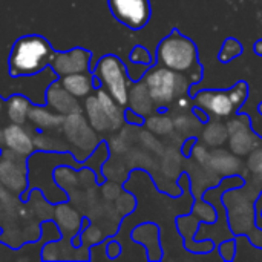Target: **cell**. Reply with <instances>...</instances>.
Wrapping results in <instances>:
<instances>
[{"label":"cell","mask_w":262,"mask_h":262,"mask_svg":"<svg viewBox=\"0 0 262 262\" xmlns=\"http://www.w3.org/2000/svg\"><path fill=\"white\" fill-rule=\"evenodd\" d=\"M66 115L58 112H51L43 107H31L28 120H31L38 129H54L60 127L64 121Z\"/></svg>","instance_id":"obj_16"},{"label":"cell","mask_w":262,"mask_h":262,"mask_svg":"<svg viewBox=\"0 0 262 262\" xmlns=\"http://www.w3.org/2000/svg\"><path fill=\"white\" fill-rule=\"evenodd\" d=\"M97 98L103 107V111L106 112V115L109 117L111 120V124H112V129H118L121 127L123 121H124V111L121 109L123 106L118 104L115 101V98L103 88H100L97 91Z\"/></svg>","instance_id":"obj_14"},{"label":"cell","mask_w":262,"mask_h":262,"mask_svg":"<svg viewBox=\"0 0 262 262\" xmlns=\"http://www.w3.org/2000/svg\"><path fill=\"white\" fill-rule=\"evenodd\" d=\"M218 252L224 261L232 262L235 259V255H236V239H232V238L226 239L223 244H220Z\"/></svg>","instance_id":"obj_21"},{"label":"cell","mask_w":262,"mask_h":262,"mask_svg":"<svg viewBox=\"0 0 262 262\" xmlns=\"http://www.w3.org/2000/svg\"><path fill=\"white\" fill-rule=\"evenodd\" d=\"M60 83L75 98L88 97L92 92L94 86H95L92 75L88 74V72H77V74L64 75V77H61V81Z\"/></svg>","instance_id":"obj_12"},{"label":"cell","mask_w":262,"mask_h":262,"mask_svg":"<svg viewBox=\"0 0 262 262\" xmlns=\"http://www.w3.org/2000/svg\"><path fill=\"white\" fill-rule=\"evenodd\" d=\"M178 220L189 223V229L192 227V230H190V238H192L193 241H196V239H195V235H196V232H198V229H200V227H198L200 221H203V223H206V224H213V223L218 220V212H216L215 207L207 206L204 201H195L193 212L189 213V215H184V216H178Z\"/></svg>","instance_id":"obj_11"},{"label":"cell","mask_w":262,"mask_h":262,"mask_svg":"<svg viewBox=\"0 0 262 262\" xmlns=\"http://www.w3.org/2000/svg\"><path fill=\"white\" fill-rule=\"evenodd\" d=\"M149 127L150 130L157 132V134H167L172 129V121L166 117H155L149 121Z\"/></svg>","instance_id":"obj_22"},{"label":"cell","mask_w":262,"mask_h":262,"mask_svg":"<svg viewBox=\"0 0 262 262\" xmlns=\"http://www.w3.org/2000/svg\"><path fill=\"white\" fill-rule=\"evenodd\" d=\"M130 61L134 64H144V66H152V57H150V52L143 48V46H135L132 51H130V55H129Z\"/></svg>","instance_id":"obj_20"},{"label":"cell","mask_w":262,"mask_h":262,"mask_svg":"<svg viewBox=\"0 0 262 262\" xmlns=\"http://www.w3.org/2000/svg\"><path fill=\"white\" fill-rule=\"evenodd\" d=\"M124 121L129 123V124H134V126H143L144 124V117L129 107V109L124 111Z\"/></svg>","instance_id":"obj_23"},{"label":"cell","mask_w":262,"mask_h":262,"mask_svg":"<svg viewBox=\"0 0 262 262\" xmlns=\"http://www.w3.org/2000/svg\"><path fill=\"white\" fill-rule=\"evenodd\" d=\"M258 112H259V114H261V115H262V101H261V103H259V106H258Z\"/></svg>","instance_id":"obj_26"},{"label":"cell","mask_w":262,"mask_h":262,"mask_svg":"<svg viewBox=\"0 0 262 262\" xmlns=\"http://www.w3.org/2000/svg\"><path fill=\"white\" fill-rule=\"evenodd\" d=\"M255 52H256V55L262 57V38H259V40L255 43Z\"/></svg>","instance_id":"obj_25"},{"label":"cell","mask_w":262,"mask_h":262,"mask_svg":"<svg viewBox=\"0 0 262 262\" xmlns=\"http://www.w3.org/2000/svg\"><path fill=\"white\" fill-rule=\"evenodd\" d=\"M86 114H88V118H89V123L91 126L95 129V130H100V132H104V130H109L112 129V124H111V120L109 117L106 115V112L103 111L97 95L94 97H89L86 100Z\"/></svg>","instance_id":"obj_15"},{"label":"cell","mask_w":262,"mask_h":262,"mask_svg":"<svg viewBox=\"0 0 262 262\" xmlns=\"http://www.w3.org/2000/svg\"><path fill=\"white\" fill-rule=\"evenodd\" d=\"M54 51L40 35H26L15 41L9 55V72L14 77L34 75L51 63Z\"/></svg>","instance_id":"obj_2"},{"label":"cell","mask_w":262,"mask_h":262,"mask_svg":"<svg viewBox=\"0 0 262 262\" xmlns=\"http://www.w3.org/2000/svg\"><path fill=\"white\" fill-rule=\"evenodd\" d=\"M132 239L146 247V250L149 253V256H147L149 261H160L163 258L160 229L157 224H152V223L141 224L140 227H137L132 232Z\"/></svg>","instance_id":"obj_9"},{"label":"cell","mask_w":262,"mask_h":262,"mask_svg":"<svg viewBox=\"0 0 262 262\" xmlns=\"http://www.w3.org/2000/svg\"><path fill=\"white\" fill-rule=\"evenodd\" d=\"M195 106L201 107L210 115H215L218 118H227L233 114H236L239 109L235 106L229 89H204L200 94L193 95Z\"/></svg>","instance_id":"obj_6"},{"label":"cell","mask_w":262,"mask_h":262,"mask_svg":"<svg viewBox=\"0 0 262 262\" xmlns=\"http://www.w3.org/2000/svg\"><path fill=\"white\" fill-rule=\"evenodd\" d=\"M243 55V45L239 40L230 37V38H226L221 49H220V54H218V60L221 63H229L232 61L233 58L236 57H241Z\"/></svg>","instance_id":"obj_18"},{"label":"cell","mask_w":262,"mask_h":262,"mask_svg":"<svg viewBox=\"0 0 262 262\" xmlns=\"http://www.w3.org/2000/svg\"><path fill=\"white\" fill-rule=\"evenodd\" d=\"M120 252H121V247H120L118 243H111L107 246V255H109V258H112V259L117 258L120 255Z\"/></svg>","instance_id":"obj_24"},{"label":"cell","mask_w":262,"mask_h":262,"mask_svg":"<svg viewBox=\"0 0 262 262\" xmlns=\"http://www.w3.org/2000/svg\"><path fill=\"white\" fill-rule=\"evenodd\" d=\"M127 104H130V109H134L135 112H138L143 117H147L154 111V106H155V103L143 81L135 84L132 89H129V103Z\"/></svg>","instance_id":"obj_13"},{"label":"cell","mask_w":262,"mask_h":262,"mask_svg":"<svg viewBox=\"0 0 262 262\" xmlns=\"http://www.w3.org/2000/svg\"><path fill=\"white\" fill-rule=\"evenodd\" d=\"M2 109H3V100L0 98V115H2Z\"/></svg>","instance_id":"obj_27"},{"label":"cell","mask_w":262,"mask_h":262,"mask_svg":"<svg viewBox=\"0 0 262 262\" xmlns=\"http://www.w3.org/2000/svg\"><path fill=\"white\" fill-rule=\"evenodd\" d=\"M143 83L146 84L155 106L160 109L181 100L192 88V83L183 74H178L160 63L147 68L143 75Z\"/></svg>","instance_id":"obj_3"},{"label":"cell","mask_w":262,"mask_h":262,"mask_svg":"<svg viewBox=\"0 0 262 262\" xmlns=\"http://www.w3.org/2000/svg\"><path fill=\"white\" fill-rule=\"evenodd\" d=\"M229 94H230V97H232L235 106H236L238 109H241L243 104L246 103L247 97H249V84H247L246 81H238L235 86H232V88L229 89Z\"/></svg>","instance_id":"obj_19"},{"label":"cell","mask_w":262,"mask_h":262,"mask_svg":"<svg viewBox=\"0 0 262 262\" xmlns=\"http://www.w3.org/2000/svg\"><path fill=\"white\" fill-rule=\"evenodd\" d=\"M95 86H101L106 89L118 104L127 106L129 103V89H130V77L124 63L115 55H104L98 60L94 68Z\"/></svg>","instance_id":"obj_4"},{"label":"cell","mask_w":262,"mask_h":262,"mask_svg":"<svg viewBox=\"0 0 262 262\" xmlns=\"http://www.w3.org/2000/svg\"><path fill=\"white\" fill-rule=\"evenodd\" d=\"M75 97L71 95L60 81H55L51 84V88L48 89L46 92V100H48V104L55 109L58 114H63V115H69L75 111H78V106L74 100Z\"/></svg>","instance_id":"obj_10"},{"label":"cell","mask_w":262,"mask_h":262,"mask_svg":"<svg viewBox=\"0 0 262 262\" xmlns=\"http://www.w3.org/2000/svg\"><path fill=\"white\" fill-rule=\"evenodd\" d=\"M157 63L183 74L193 84L203 80V66L198 60V49L192 38L173 29L157 48Z\"/></svg>","instance_id":"obj_1"},{"label":"cell","mask_w":262,"mask_h":262,"mask_svg":"<svg viewBox=\"0 0 262 262\" xmlns=\"http://www.w3.org/2000/svg\"><path fill=\"white\" fill-rule=\"evenodd\" d=\"M31 103L26 97L21 95H12L8 101H6V112H8V118L11 120V123L14 124H25L31 111Z\"/></svg>","instance_id":"obj_17"},{"label":"cell","mask_w":262,"mask_h":262,"mask_svg":"<svg viewBox=\"0 0 262 262\" xmlns=\"http://www.w3.org/2000/svg\"><path fill=\"white\" fill-rule=\"evenodd\" d=\"M89 61H91V52L81 48H75L66 52L54 54L51 60V66L60 77H64L69 74L88 72Z\"/></svg>","instance_id":"obj_7"},{"label":"cell","mask_w":262,"mask_h":262,"mask_svg":"<svg viewBox=\"0 0 262 262\" xmlns=\"http://www.w3.org/2000/svg\"><path fill=\"white\" fill-rule=\"evenodd\" d=\"M3 144L15 155H29L35 149V138L21 127V124H11L3 129Z\"/></svg>","instance_id":"obj_8"},{"label":"cell","mask_w":262,"mask_h":262,"mask_svg":"<svg viewBox=\"0 0 262 262\" xmlns=\"http://www.w3.org/2000/svg\"><path fill=\"white\" fill-rule=\"evenodd\" d=\"M112 15L132 31L143 29L152 14L149 0H107Z\"/></svg>","instance_id":"obj_5"}]
</instances>
